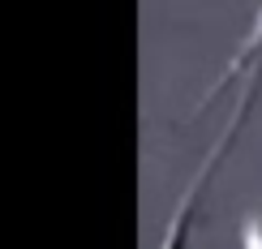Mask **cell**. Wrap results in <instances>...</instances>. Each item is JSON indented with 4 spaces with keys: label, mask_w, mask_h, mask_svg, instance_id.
<instances>
[{
    "label": "cell",
    "mask_w": 262,
    "mask_h": 249,
    "mask_svg": "<svg viewBox=\"0 0 262 249\" xmlns=\"http://www.w3.org/2000/svg\"><path fill=\"white\" fill-rule=\"evenodd\" d=\"M258 82H262V64H258L254 82H249V90L241 95V107H236V112H232V121L224 125V133H220V142H215V150H211V155H206V164L198 168V176H193L189 185H185L181 202H177V207H172V219H168V232H163L159 249H193L189 232H193V219H198V198H202V189L211 185V176H215V168H220V159L228 155V146H232V138H236V125L245 121V107H249V99H254Z\"/></svg>",
    "instance_id": "cell-1"
},
{
    "label": "cell",
    "mask_w": 262,
    "mask_h": 249,
    "mask_svg": "<svg viewBox=\"0 0 262 249\" xmlns=\"http://www.w3.org/2000/svg\"><path fill=\"white\" fill-rule=\"evenodd\" d=\"M241 249H262V202L241 219Z\"/></svg>",
    "instance_id": "cell-2"
},
{
    "label": "cell",
    "mask_w": 262,
    "mask_h": 249,
    "mask_svg": "<svg viewBox=\"0 0 262 249\" xmlns=\"http://www.w3.org/2000/svg\"><path fill=\"white\" fill-rule=\"evenodd\" d=\"M258 52H262V17H258V26H254V35H249V43L241 48V56H236V64H241V60H249V56H258Z\"/></svg>",
    "instance_id": "cell-3"
}]
</instances>
